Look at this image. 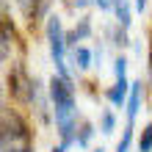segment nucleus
<instances>
[{
  "instance_id": "f8f14e48",
  "label": "nucleus",
  "mask_w": 152,
  "mask_h": 152,
  "mask_svg": "<svg viewBox=\"0 0 152 152\" xmlns=\"http://www.w3.org/2000/svg\"><path fill=\"white\" fill-rule=\"evenodd\" d=\"M91 133H94L91 124H83V130H80V136H77L75 144H77V147H86V144H88V138H91Z\"/></svg>"
},
{
  "instance_id": "f03ea898",
  "label": "nucleus",
  "mask_w": 152,
  "mask_h": 152,
  "mask_svg": "<svg viewBox=\"0 0 152 152\" xmlns=\"http://www.w3.org/2000/svg\"><path fill=\"white\" fill-rule=\"evenodd\" d=\"M47 42H50V56H53V64H56V69H58V77H66V80H69V69H66V61H64L66 39H64L61 20H58L56 14L47 20Z\"/></svg>"
},
{
  "instance_id": "9b49d317",
  "label": "nucleus",
  "mask_w": 152,
  "mask_h": 152,
  "mask_svg": "<svg viewBox=\"0 0 152 152\" xmlns=\"http://www.w3.org/2000/svg\"><path fill=\"white\" fill-rule=\"evenodd\" d=\"M130 138H133V127L127 124V130L122 133V141H119V147H116V152H127L130 149Z\"/></svg>"
},
{
  "instance_id": "dca6fc26",
  "label": "nucleus",
  "mask_w": 152,
  "mask_h": 152,
  "mask_svg": "<svg viewBox=\"0 0 152 152\" xmlns=\"http://www.w3.org/2000/svg\"><path fill=\"white\" fill-rule=\"evenodd\" d=\"M97 6L102 8V11H108V8H113V0H94Z\"/></svg>"
},
{
  "instance_id": "20e7f679",
  "label": "nucleus",
  "mask_w": 152,
  "mask_h": 152,
  "mask_svg": "<svg viewBox=\"0 0 152 152\" xmlns=\"http://www.w3.org/2000/svg\"><path fill=\"white\" fill-rule=\"evenodd\" d=\"M130 88H133V83H127V80H124V77H119V80H116V83L111 86V91H108V100L116 105V108H122V105H124V100H130Z\"/></svg>"
},
{
  "instance_id": "aec40b11",
  "label": "nucleus",
  "mask_w": 152,
  "mask_h": 152,
  "mask_svg": "<svg viewBox=\"0 0 152 152\" xmlns=\"http://www.w3.org/2000/svg\"><path fill=\"white\" fill-rule=\"evenodd\" d=\"M149 75H152V50H149Z\"/></svg>"
},
{
  "instance_id": "7ed1b4c3",
  "label": "nucleus",
  "mask_w": 152,
  "mask_h": 152,
  "mask_svg": "<svg viewBox=\"0 0 152 152\" xmlns=\"http://www.w3.org/2000/svg\"><path fill=\"white\" fill-rule=\"evenodd\" d=\"M50 100L56 108H75V88L66 77H53L50 80Z\"/></svg>"
},
{
  "instance_id": "9d476101",
  "label": "nucleus",
  "mask_w": 152,
  "mask_h": 152,
  "mask_svg": "<svg viewBox=\"0 0 152 152\" xmlns=\"http://www.w3.org/2000/svg\"><path fill=\"white\" fill-rule=\"evenodd\" d=\"M36 3H39V0H17V6H20V11L25 17H33V14H36Z\"/></svg>"
},
{
  "instance_id": "ddd939ff",
  "label": "nucleus",
  "mask_w": 152,
  "mask_h": 152,
  "mask_svg": "<svg viewBox=\"0 0 152 152\" xmlns=\"http://www.w3.org/2000/svg\"><path fill=\"white\" fill-rule=\"evenodd\" d=\"M113 124H116L113 113L111 111H102V133H113Z\"/></svg>"
},
{
  "instance_id": "f3484780",
  "label": "nucleus",
  "mask_w": 152,
  "mask_h": 152,
  "mask_svg": "<svg viewBox=\"0 0 152 152\" xmlns=\"http://www.w3.org/2000/svg\"><path fill=\"white\" fill-rule=\"evenodd\" d=\"M144 6H147V0H136V11H144Z\"/></svg>"
},
{
  "instance_id": "a211bd4d",
  "label": "nucleus",
  "mask_w": 152,
  "mask_h": 152,
  "mask_svg": "<svg viewBox=\"0 0 152 152\" xmlns=\"http://www.w3.org/2000/svg\"><path fill=\"white\" fill-rule=\"evenodd\" d=\"M75 6H77V8H86V6H88V0H75Z\"/></svg>"
},
{
  "instance_id": "412c9836",
  "label": "nucleus",
  "mask_w": 152,
  "mask_h": 152,
  "mask_svg": "<svg viewBox=\"0 0 152 152\" xmlns=\"http://www.w3.org/2000/svg\"><path fill=\"white\" fill-rule=\"evenodd\" d=\"M94 152H105V149H102V147H100V149H94Z\"/></svg>"
},
{
  "instance_id": "2eb2a0df",
  "label": "nucleus",
  "mask_w": 152,
  "mask_h": 152,
  "mask_svg": "<svg viewBox=\"0 0 152 152\" xmlns=\"http://www.w3.org/2000/svg\"><path fill=\"white\" fill-rule=\"evenodd\" d=\"M3 58H8V28H3Z\"/></svg>"
},
{
  "instance_id": "4468645a",
  "label": "nucleus",
  "mask_w": 152,
  "mask_h": 152,
  "mask_svg": "<svg viewBox=\"0 0 152 152\" xmlns=\"http://www.w3.org/2000/svg\"><path fill=\"white\" fill-rule=\"evenodd\" d=\"M124 69H127V61H124V58H116V61H113V72H116V77H124Z\"/></svg>"
},
{
  "instance_id": "f257e3e1",
  "label": "nucleus",
  "mask_w": 152,
  "mask_h": 152,
  "mask_svg": "<svg viewBox=\"0 0 152 152\" xmlns=\"http://www.w3.org/2000/svg\"><path fill=\"white\" fill-rule=\"evenodd\" d=\"M3 152H31V133L14 111H3Z\"/></svg>"
},
{
  "instance_id": "6ab92c4d",
  "label": "nucleus",
  "mask_w": 152,
  "mask_h": 152,
  "mask_svg": "<svg viewBox=\"0 0 152 152\" xmlns=\"http://www.w3.org/2000/svg\"><path fill=\"white\" fill-rule=\"evenodd\" d=\"M53 152H66V147H56V149H53Z\"/></svg>"
},
{
  "instance_id": "6e6552de",
  "label": "nucleus",
  "mask_w": 152,
  "mask_h": 152,
  "mask_svg": "<svg viewBox=\"0 0 152 152\" xmlns=\"http://www.w3.org/2000/svg\"><path fill=\"white\" fill-rule=\"evenodd\" d=\"M88 33H91V22H88V20H80V25L75 28V33H72V36L66 39V44H75L77 39H86Z\"/></svg>"
},
{
  "instance_id": "0eeeda50",
  "label": "nucleus",
  "mask_w": 152,
  "mask_h": 152,
  "mask_svg": "<svg viewBox=\"0 0 152 152\" xmlns=\"http://www.w3.org/2000/svg\"><path fill=\"white\" fill-rule=\"evenodd\" d=\"M75 66L77 69H88L91 66V58H94V53L91 50H86V47H75Z\"/></svg>"
},
{
  "instance_id": "1a4fd4ad",
  "label": "nucleus",
  "mask_w": 152,
  "mask_h": 152,
  "mask_svg": "<svg viewBox=\"0 0 152 152\" xmlns=\"http://www.w3.org/2000/svg\"><path fill=\"white\" fill-rule=\"evenodd\" d=\"M149 149H152V124H147L138 138V152H149Z\"/></svg>"
},
{
  "instance_id": "39448f33",
  "label": "nucleus",
  "mask_w": 152,
  "mask_h": 152,
  "mask_svg": "<svg viewBox=\"0 0 152 152\" xmlns=\"http://www.w3.org/2000/svg\"><path fill=\"white\" fill-rule=\"evenodd\" d=\"M138 108H141V83H133L130 100H127V116H130V122L138 116Z\"/></svg>"
},
{
  "instance_id": "423d86ee",
  "label": "nucleus",
  "mask_w": 152,
  "mask_h": 152,
  "mask_svg": "<svg viewBox=\"0 0 152 152\" xmlns=\"http://www.w3.org/2000/svg\"><path fill=\"white\" fill-rule=\"evenodd\" d=\"M113 11H116L119 25L127 31V25H130V6H127V0H113Z\"/></svg>"
}]
</instances>
